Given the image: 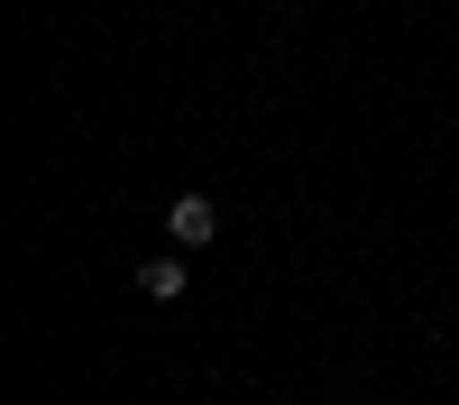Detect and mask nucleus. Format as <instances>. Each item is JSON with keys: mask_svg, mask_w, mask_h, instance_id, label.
<instances>
[{"mask_svg": "<svg viewBox=\"0 0 459 405\" xmlns=\"http://www.w3.org/2000/svg\"><path fill=\"white\" fill-rule=\"evenodd\" d=\"M166 231H175V240H184V249H203V240H221V212H212V203H203V194H184V203H175V212H166Z\"/></svg>", "mask_w": 459, "mask_h": 405, "instance_id": "obj_1", "label": "nucleus"}, {"mask_svg": "<svg viewBox=\"0 0 459 405\" xmlns=\"http://www.w3.org/2000/svg\"><path fill=\"white\" fill-rule=\"evenodd\" d=\"M138 286L157 295V304H175V295H184V258H147V268H138Z\"/></svg>", "mask_w": 459, "mask_h": 405, "instance_id": "obj_2", "label": "nucleus"}]
</instances>
